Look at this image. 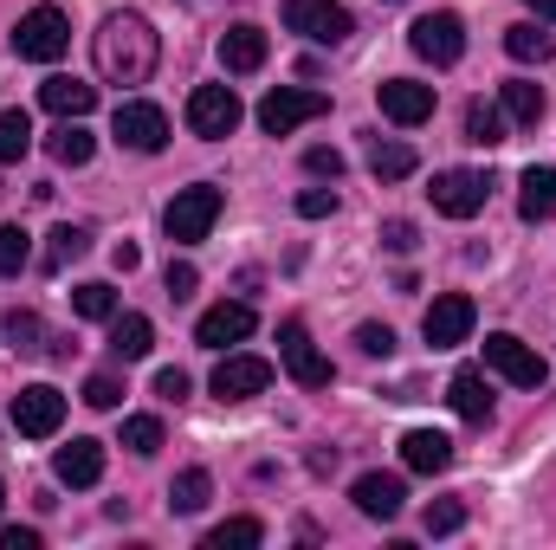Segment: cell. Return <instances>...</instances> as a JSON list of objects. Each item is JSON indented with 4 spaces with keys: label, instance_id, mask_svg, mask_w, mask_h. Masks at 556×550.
I'll use <instances>...</instances> for the list:
<instances>
[{
    "label": "cell",
    "instance_id": "39",
    "mask_svg": "<svg viewBox=\"0 0 556 550\" xmlns=\"http://www.w3.org/2000/svg\"><path fill=\"white\" fill-rule=\"evenodd\" d=\"M162 285H168V298L181 304V298H194V285H201V273H194L188 260H168V273H162Z\"/></svg>",
    "mask_w": 556,
    "mask_h": 550
},
{
    "label": "cell",
    "instance_id": "24",
    "mask_svg": "<svg viewBox=\"0 0 556 550\" xmlns=\"http://www.w3.org/2000/svg\"><path fill=\"white\" fill-rule=\"evenodd\" d=\"M498 111H505L511 124L538 130V124H544V85H531V78H511V85H498Z\"/></svg>",
    "mask_w": 556,
    "mask_h": 550
},
{
    "label": "cell",
    "instance_id": "1",
    "mask_svg": "<svg viewBox=\"0 0 556 550\" xmlns=\"http://www.w3.org/2000/svg\"><path fill=\"white\" fill-rule=\"evenodd\" d=\"M155 59H162V39H155V26L142 13H111L98 26V72H104V85H149Z\"/></svg>",
    "mask_w": 556,
    "mask_h": 550
},
{
    "label": "cell",
    "instance_id": "13",
    "mask_svg": "<svg viewBox=\"0 0 556 550\" xmlns=\"http://www.w3.org/2000/svg\"><path fill=\"white\" fill-rule=\"evenodd\" d=\"M59 421H65V396H59L52 383H33V389H20V396H13V427H20L26 440L59 434Z\"/></svg>",
    "mask_w": 556,
    "mask_h": 550
},
{
    "label": "cell",
    "instance_id": "23",
    "mask_svg": "<svg viewBox=\"0 0 556 550\" xmlns=\"http://www.w3.org/2000/svg\"><path fill=\"white\" fill-rule=\"evenodd\" d=\"M402 460H408L415 473H446V466H453V440H446L440 427H415V434L402 440Z\"/></svg>",
    "mask_w": 556,
    "mask_h": 550
},
{
    "label": "cell",
    "instance_id": "28",
    "mask_svg": "<svg viewBox=\"0 0 556 550\" xmlns=\"http://www.w3.org/2000/svg\"><path fill=\"white\" fill-rule=\"evenodd\" d=\"M369 168H376V182H408V175H415L420 168V155L415 149H408V142H369Z\"/></svg>",
    "mask_w": 556,
    "mask_h": 550
},
{
    "label": "cell",
    "instance_id": "48",
    "mask_svg": "<svg viewBox=\"0 0 556 550\" xmlns=\"http://www.w3.org/2000/svg\"><path fill=\"white\" fill-rule=\"evenodd\" d=\"M531 13H538V20H556V0H531Z\"/></svg>",
    "mask_w": 556,
    "mask_h": 550
},
{
    "label": "cell",
    "instance_id": "11",
    "mask_svg": "<svg viewBox=\"0 0 556 550\" xmlns=\"http://www.w3.org/2000/svg\"><path fill=\"white\" fill-rule=\"evenodd\" d=\"M472 298L466 291H440L433 304H427V317H420V337L433 343V350H453V343H466L472 337Z\"/></svg>",
    "mask_w": 556,
    "mask_h": 550
},
{
    "label": "cell",
    "instance_id": "45",
    "mask_svg": "<svg viewBox=\"0 0 556 550\" xmlns=\"http://www.w3.org/2000/svg\"><path fill=\"white\" fill-rule=\"evenodd\" d=\"M155 396L162 402H188V376L181 370H155Z\"/></svg>",
    "mask_w": 556,
    "mask_h": 550
},
{
    "label": "cell",
    "instance_id": "22",
    "mask_svg": "<svg viewBox=\"0 0 556 550\" xmlns=\"http://www.w3.org/2000/svg\"><path fill=\"white\" fill-rule=\"evenodd\" d=\"M446 402H453L459 421H472V427H485V421H492V389H485V376H479V370H459V376L446 383Z\"/></svg>",
    "mask_w": 556,
    "mask_h": 550
},
{
    "label": "cell",
    "instance_id": "33",
    "mask_svg": "<svg viewBox=\"0 0 556 550\" xmlns=\"http://www.w3.org/2000/svg\"><path fill=\"white\" fill-rule=\"evenodd\" d=\"M253 545H266V525L260 518H227V525L207 532V550H253Z\"/></svg>",
    "mask_w": 556,
    "mask_h": 550
},
{
    "label": "cell",
    "instance_id": "27",
    "mask_svg": "<svg viewBox=\"0 0 556 550\" xmlns=\"http://www.w3.org/2000/svg\"><path fill=\"white\" fill-rule=\"evenodd\" d=\"M505 52L518 59V65H544L556 52V39L544 33V26H531V20H518V26H505Z\"/></svg>",
    "mask_w": 556,
    "mask_h": 550
},
{
    "label": "cell",
    "instance_id": "43",
    "mask_svg": "<svg viewBox=\"0 0 556 550\" xmlns=\"http://www.w3.org/2000/svg\"><path fill=\"white\" fill-rule=\"evenodd\" d=\"M382 247L389 253H415V221H382Z\"/></svg>",
    "mask_w": 556,
    "mask_h": 550
},
{
    "label": "cell",
    "instance_id": "6",
    "mask_svg": "<svg viewBox=\"0 0 556 550\" xmlns=\"http://www.w3.org/2000/svg\"><path fill=\"white\" fill-rule=\"evenodd\" d=\"M485 370H498L511 389H538V383L551 376V363H544L531 343H518L511 330H492V337H485Z\"/></svg>",
    "mask_w": 556,
    "mask_h": 550
},
{
    "label": "cell",
    "instance_id": "44",
    "mask_svg": "<svg viewBox=\"0 0 556 550\" xmlns=\"http://www.w3.org/2000/svg\"><path fill=\"white\" fill-rule=\"evenodd\" d=\"M356 343H363L369 357H389V350H395V330H389V324H363V330H356Z\"/></svg>",
    "mask_w": 556,
    "mask_h": 550
},
{
    "label": "cell",
    "instance_id": "38",
    "mask_svg": "<svg viewBox=\"0 0 556 550\" xmlns=\"http://www.w3.org/2000/svg\"><path fill=\"white\" fill-rule=\"evenodd\" d=\"M7 337H13V350H46V343H39V337H46V330H39V317H33V311H20V304L7 311Z\"/></svg>",
    "mask_w": 556,
    "mask_h": 550
},
{
    "label": "cell",
    "instance_id": "41",
    "mask_svg": "<svg viewBox=\"0 0 556 550\" xmlns=\"http://www.w3.org/2000/svg\"><path fill=\"white\" fill-rule=\"evenodd\" d=\"M85 402H91V409H117V402H124V383H117V376H91V383H85Z\"/></svg>",
    "mask_w": 556,
    "mask_h": 550
},
{
    "label": "cell",
    "instance_id": "47",
    "mask_svg": "<svg viewBox=\"0 0 556 550\" xmlns=\"http://www.w3.org/2000/svg\"><path fill=\"white\" fill-rule=\"evenodd\" d=\"M111 266H117V273H137V266H142V253L130 247V240H117V247H111Z\"/></svg>",
    "mask_w": 556,
    "mask_h": 550
},
{
    "label": "cell",
    "instance_id": "15",
    "mask_svg": "<svg viewBox=\"0 0 556 550\" xmlns=\"http://www.w3.org/2000/svg\"><path fill=\"white\" fill-rule=\"evenodd\" d=\"M111 130H117V142H124V149H137V155H155V149L168 142V117H162L155 104H117Z\"/></svg>",
    "mask_w": 556,
    "mask_h": 550
},
{
    "label": "cell",
    "instance_id": "8",
    "mask_svg": "<svg viewBox=\"0 0 556 550\" xmlns=\"http://www.w3.org/2000/svg\"><path fill=\"white\" fill-rule=\"evenodd\" d=\"M408 46H415L427 65H459V52H466V20H459V13H420L415 26H408Z\"/></svg>",
    "mask_w": 556,
    "mask_h": 550
},
{
    "label": "cell",
    "instance_id": "36",
    "mask_svg": "<svg viewBox=\"0 0 556 550\" xmlns=\"http://www.w3.org/2000/svg\"><path fill=\"white\" fill-rule=\"evenodd\" d=\"M420 525H427V538H453V532L466 525V505H459V499H433Z\"/></svg>",
    "mask_w": 556,
    "mask_h": 550
},
{
    "label": "cell",
    "instance_id": "37",
    "mask_svg": "<svg viewBox=\"0 0 556 550\" xmlns=\"http://www.w3.org/2000/svg\"><path fill=\"white\" fill-rule=\"evenodd\" d=\"M124 447H130V453H155V447H162V421H155V414H130V421H124Z\"/></svg>",
    "mask_w": 556,
    "mask_h": 550
},
{
    "label": "cell",
    "instance_id": "34",
    "mask_svg": "<svg viewBox=\"0 0 556 550\" xmlns=\"http://www.w3.org/2000/svg\"><path fill=\"white\" fill-rule=\"evenodd\" d=\"M33 149V117L26 111H0V162H20Z\"/></svg>",
    "mask_w": 556,
    "mask_h": 550
},
{
    "label": "cell",
    "instance_id": "42",
    "mask_svg": "<svg viewBox=\"0 0 556 550\" xmlns=\"http://www.w3.org/2000/svg\"><path fill=\"white\" fill-rule=\"evenodd\" d=\"M304 168H311V175H324V182H337V175H343V155L317 142V149H304Z\"/></svg>",
    "mask_w": 556,
    "mask_h": 550
},
{
    "label": "cell",
    "instance_id": "30",
    "mask_svg": "<svg viewBox=\"0 0 556 550\" xmlns=\"http://www.w3.org/2000/svg\"><path fill=\"white\" fill-rule=\"evenodd\" d=\"M91 253V234L85 227H52V247H46V273H65L72 260Z\"/></svg>",
    "mask_w": 556,
    "mask_h": 550
},
{
    "label": "cell",
    "instance_id": "19",
    "mask_svg": "<svg viewBox=\"0 0 556 550\" xmlns=\"http://www.w3.org/2000/svg\"><path fill=\"white\" fill-rule=\"evenodd\" d=\"M266 33L260 26H227V39H220V65L233 72V78H247V72H260L266 65Z\"/></svg>",
    "mask_w": 556,
    "mask_h": 550
},
{
    "label": "cell",
    "instance_id": "12",
    "mask_svg": "<svg viewBox=\"0 0 556 550\" xmlns=\"http://www.w3.org/2000/svg\"><path fill=\"white\" fill-rule=\"evenodd\" d=\"M266 389H273V363H266V357H247V350L220 357V370H214V396H220V402H253V396H266Z\"/></svg>",
    "mask_w": 556,
    "mask_h": 550
},
{
    "label": "cell",
    "instance_id": "32",
    "mask_svg": "<svg viewBox=\"0 0 556 550\" xmlns=\"http://www.w3.org/2000/svg\"><path fill=\"white\" fill-rule=\"evenodd\" d=\"M207 492H214V479H207L201 466H188V473H175V486H168V512H201Z\"/></svg>",
    "mask_w": 556,
    "mask_h": 550
},
{
    "label": "cell",
    "instance_id": "26",
    "mask_svg": "<svg viewBox=\"0 0 556 550\" xmlns=\"http://www.w3.org/2000/svg\"><path fill=\"white\" fill-rule=\"evenodd\" d=\"M518 214H525V221H551L556 214V168H525V182H518Z\"/></svg>",
    "mask_w": 556,
    "mask_h": 550
},
{
    "label": "cell",
    "instance_id": "20",
    "mask_svg": "<svg viewBox=\"0 0 556 550\" xmlns=\"http://www.w3.org/2000/svg\"><path fill=\"white\" fill-rule=\"evenodd\" d=\"M39 104L52 117H91L98 111V85H85V78H46L39 85Z\"/></svg>",
    "mask_w": 556,
    "mask_h": 550
},
{
    "label": "cell",
    "instance_id": "49",
    "mask_svg": "<svg viewBox=\"0 0 556 550\" xmlns=\"http://www.w3.org/2000/svg\"><path fill=\"white\" fill-rule=\"evenodd\" d=\"M0 499H7V486H0Z\"/></svg>",
    "mask_w": 556,
    "mask_h": 550
},
{
    "label": "cell",
    "instance_id": "9",
    "mask_svg": "<svg viewBox=\"0 0 556 550\" xmlns=\"http://www.w3.org/2000/svg\"><path fill=\"white\" fill-rule=\"evenodd\" d=\"M427 195H433V214H446V221H472V214L485 208L492 182H485V175H472V168H440Z\"/></svg>",
    "mask_w": 556,
    "mask_h": 550
},
{
    "label": "cell",
    "instance_id": "10",
    "mask_svg": "<svg viewBox=\"0 0 556 550\" xmlns=\"http://www.w3.org/2000/svg\"><path fill=\"white\" fill-rule=\"evenodd\" d=\"M330 111V98L324 91H298V85H278L273 98L260 104V130L266 137H291L298 124H311V117H324Z\"/></svg>",
    "mask_w": 556,
    "mask_h": 550
},
{
    "label": "cell",
    "instance_id": "17",
    "mask_svg": "<svg viewBox=\"0 0 556 550\" xmlns=\"http://www.w3.org/2000/svg\"><path fill=\"white\" fill-rule=\"evenodd\" d=\"M52 479L59 486H98L104 479V440H72V447H59L52 453Z\"/></svg>",
    "mask_w": 556,
    "mask_h": 550
},
{
    "label": "cell",
    "instance_id": "40",
    "mask_svg": "<svg viewBox=\"0 0 556 550\" xmlns=\"http://www.w3.org/2000/svg\"><path fill=\"white\" fill-rule=\"evenodd\" d=\"M298 214H304V221L337 214V188H304V195H298Z\"/></svg>",
    "mask_w": 556,
    "mask_h": 550
},
{
    "label": "cell",
    "instance_id": "7",
    "mask_svg": "<svg viewBox=\"0 0 556 550\" xmlns=\"http://www.w3.org/2000/svg\"><path fill=\"white\" fill-rule=\"evenodd\" d=\"M285 26L304 33V39H317V46H343L356 33L350 7H337V0H285Z\"/></svg>",
    "mask_w": 556,
    "mask_h": 550
},
{
    "label": "cell",
    "instance_id": "18",
    "mask_svg": "<svg viewBox=\"0 0 556 550\" xmlns=\"http://www.w3.org/2000/svg\"><path fill=\"white\" fill-rule=\"evenodd\" d=\"M350 499H356V512H363V518H382V525H389V518L408 505V486H402L395 473H363V479L350 486Z\"/></svg>",
    "mask_w": 556,
    "mask_h": 550
},
{
    "label": "cell",
    "instance_id": "3",
    "mask_svg": "<svg viewBox=\"0 0 556 550\" xmlns=\"http://www.w3.org/2000/svg\"><path fill=\"white\" fill-rule=\"evenodd\" d=\"M240 98H233V85H194L188 91V130L201 142H220V137H233L240 130Z\"/></svg>",
    "mask_w": 556,
    "mask_h": 550
},
{
    "label": "cell",
    "instance_id": "31",
    "mask_svg": "<svg viewBox=\"0 0 556 550\" xmlns=\"http://www.w3.org/2000/svg\"><path fill=\"white\" fill-rule=\"evenodd\" d=\"M72 311H78V317H91V324H111V317H117V291H111L104 278H91V285H78V291H72Z\"/></svg>",
    "mask_w": 556,
    "mask_h": 550
},
{
    "label": "cell",
    "instance_id": "35",
    "mask_svg": "<svg viewBox=\"0 0 556 550\" xmlns=\"http://www.w3.org/2000/svg\"><path fill=\"white\" fill-rule=\"evenodd\" d=\"M33 260V234L26 227H0V278H20Z\"/></svg>",
    "mask_w": 556,
    "mask_h": 550
},
{
    "label": "cell",
    "instance_id": "4",
    "mask_svg": "<svg viewBox=\"0 0 556 550\" xmlns=\"http://www.w3.org/2000/svg\"><path fill=\"white\" fill-rule=\"evenodd\" d=\"M65 46H72V20H65L59 7H33V13H20V26H13V52H20V59L52 65Z\"/></svg>",
    "mask_w": 556,
    "mask_h": 550
},
{
    "label": "cell",
    "instance_id": "5",
    "mask_svg": "<svg viewBox=\"0 0 556 550\" xmlns=\"http://www.w3.org/2000/svg\"><path fill=\"white\" fill-rule=\"evenodd\" d=\"M278 363H285V376H291L298 389H330V357L311 343V330H304L298 317L278 330Z\"/></svg>",
    "mask_w": 556,
    "mask_h": 550
},
{
    "label": "cell",
    "instance_id": "16",
    "mask_svg": "<svg viewBox=\"0 0 556 550\" xmlns=\"http://www.w3.org/2000/svg\"><path fill=\"white\" fill-rule=\"evenodd\" d=\"M253 337V304H214V311H201V324H194V343L201 350H227V343H247Z\"/></svg>",
    "mask_w": 556,
    "mask_h": 550
},
{
    "label": "cell",
    "instance_id": "29",
    "mask_svg": "<svg viewBox=\"0 0 556 550\" xmlns=\"http://www.w3.org/2000/svg\"><path fill=\"white\" fill-rule=\"evenodd\" d=\"M466 142L498 149V142H505V111H498V104H485V98H472V104H466Z\"/></svg>",
    "mask_w": 556,
    "mask_h": 550
},
{
    "label": "cell",
    "instance_id": "25",
    "mask_svg": "<svg viewBox=\"0 0 556 550\" xmlns=\"http://www.w3.org/2000/svg\"><path fill=\"white\" fill-rule=\"evenodd\" d=\"M91 149H98V142H91V130H85L78 117H65V124L46 137V155H52L59 168H85V162H91Z\"/></svg>",
    "mask_w": 556,
    "mask_h": 550
},
{
    "label": "cell",
    "instance_id": "14",
    "mask_svg": "<svg viewBox=\"0 0 556 550\" xmlns=\"http://www.w3.org/2000/svg\"><path fill=\"white\" fill-rule=\"evenodd\" d=\"M376 104H382V117H389V124L415 130V124H427V117H433V85L389 78V85H376Z\"/></svg>",
    "mask_w": 556,
    "mask_h": 550
},
{
    "label": "cell",
    "instance_id": "2",
    "mask_svg": "<svg viewBox=\"0 0 556 550\" xmlns=\"http://www.w3.org/2000/svg\"><path fill=\"white\" fill-rule=\"evenodd\" d=\"M214 221H220V188H214V182H194V188H181V195L162 208V227H168V240H175V247L207 240V234H214Z\"/></svg>",
    "mask_w": 556,
    "mask_h": 550
},
{
    "label": "cell",
    "instance_id": "46",
    "mask_svg": "<svg viewBox=\"0 0 556 550\" xmlns=\"http://www.w3.org/2000/svg\"><path fill=\"white\" fill-rule=\"evenodd\" d=\"M0 550H39V532H20V525H7V532H0Z\"/></svg>",
    "mask_w": 556,
    "mask_h": 550
},
{
    "label": "cell",
    "instance_id": "21",
    "mask_svg": "<svg viewBox=\"0 0 556 550\" xmlns=\"http://www.w3.org/2000/svg\"><path fill=\"white\" fill-rule=\"evenodd\" d=\"M149 350H155V324H149L142 311H117V317H111V357H117V363H142Z\"/></svg>",
    "mask_w": 556,
    "mask_h": 550
}]
</instances>
